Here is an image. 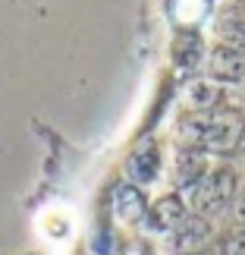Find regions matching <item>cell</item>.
<instances>
[{"instance_id":"obj_1","label":"cell","mask_w":245,"mask_h":255,"mask_svg":"<svg viewBox=\"0 0 245 255\" xmlns=\"http://www.w3.org/2000/svg\"><path fill=\"white\" fill-rule=\"evenodd\" d=\"M179 142L182 148L195 151H214V154H233L245 142V120L239 114H189L179 123Z\"/></svg>"},{"instance_id":"obj_2","label":"cell","mask_w":245,"mask_h":255,"mask_svg":"<svg viewBox=\"0 0 245 255\" xmlns=\"http://www.w3.org/2000/svg\"><path fill=\"white\" fill-rule=\"evenodd\" d=\"M236 199V173L230 167H211L195 186L185 189V208L195 214H214Z\"/></svg>"},{"instance_id":"obj_3","label":"cell","mask_w":245,"mask_h":255,"mask_svg":"<svg viewBox=\"0 0 245 255\" xmlns=\"http://www.w3.org/2000/svg\"><path fill=\"white\" fill-rule=\"evenodd\" d=\"M145 221L151 224L154 230H163V233H176L182 227L185 221H189V208H185V199H179L176 192H166L161 195L158 202L148 208L145 214Z\"/></svg>"},{"instance_id":"obj_4","label":"cell","mask_w":245,"mask_h":255,"mask_svg":"<svg viewBox=\"0 0 245 255\" xmlns=\"http://www.w3.org/2000/svg\"><path fill=\"white\" fill-rule=\"evenodd\" d=\"M208 73L217 82H242L245 79V47L217 44L208 54Z\"/></svg>"},{"instance_id":"obj_5","label":"cell","mask_w":245,"mask_h":255,"mask_svg":"<svg viewBox=\"0 0 245 255\" xmlns=\"http://www.w3.org/2000/svg\"><path fill=\"white\" fill-rule=\"evenodd\" d=\"M126 173H129L132 186H148V183L158 180V173H161V148H158V142L154 139L142 142L139 148L129 154V161H126Z\"/></svg>"},{"instance_id":"obj_6","label":"cell","mask_w":245,"mask_h":255,"mask_svg":"<svg viewBox=\"0 0 245 255\" xmlns=\"http://www.w3.org/2000/svg\"><path fill=\"white\" fill-rule=\"evenodd\" d=\"M110 208H113V218L120 224H139L145 214H148V202L139 186L132 183H120L113 189V199H110Z\"/></svg>"},{"instance_id":"obj_7","label":"cell","mask_w":245,"mask_h":255,"mask_svg":"<svg viewBox=\"0 0 245 255\" xmlns=\"http://www.w3.org/2000/svg\"><path fill=\"white\" fill-rule=\"evenodd\" d=\"M217 38L220 44L245 47V0H230L217 13Z\"/></svg>"},{"instance_id":"obj_8","label":"cell","mask_w":245,"mask_h":255,"mask_svg":"<svg viewBox=\"0 0 245 255\" xmlns=\"http://www.w3.org/2000/svg\"><path fill=\"white\" fill-rule=\"evenodd\" d=\"M208 170H211L208 154H204V151H195V148H182V151H179V161H176V170H173V180H176V186L185 192L189 186L198 183Z\"/></svg>"},{"instance_id":"obj_9","label":"cell","mask_w":245,"mask_h":255,"mask_svg":"<svg viewBox=\"0 0 245 255\" xmlns=\"http://www.w3.org/2000/svg\"><path fill=\"white\" fill-rule=\"evenodd\" d=\"M176 60H179L182 66H192L195 60L201 57V38H195V35H185L179 44H176Z\"/></svg>"},{"instance_id":"obj_10","label":"cell","mask_w":245,"mask_h":255,"mask_svg":"<svg viewBox=\"0 0 245 255\" xmlns=\"http://www.w3.org/2000/svg\"><path fill=\"white\" fill-rule=\"evenodd\" d=\"M220 255H245V227L230 230L220 240Z\"/></svg>"},{"instance_id":"obj_11","label":"cell","mask_w":245,"mask_h":255,"mask_svg":"<svg viewBox=\"0 0 245 255\" xmlns=\"http://www.w3.org/2000/svg\"><path fill=\"white\" fill-rule=\"evenodd\" d=\"M236 218H239V221L245 224V192H242L239 199H236Z\"/></svg>"},{"instance_id":"obj_12","label":"cell","mask_w":245,"mask_h":255,"mask_svg":"<svg viewBox=\"0 0 245 255\" xmlns=\"http://www.w3.org/2000/svg\"><path fill=\"white\" fill-rule=\"evenodd\" d=\"M182 255H198V252H182Z\"/></svg>"}]
</instances>
